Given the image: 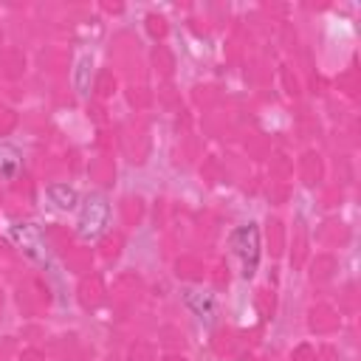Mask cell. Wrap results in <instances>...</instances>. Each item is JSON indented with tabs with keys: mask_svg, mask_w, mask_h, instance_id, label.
<instances>
[{
	"mask_svg": "<svg viewBox=\"0 0 361 361\" xmlns=\"http://www.w3.org/2000/svg\"><path fill=\"white\" fill-rule=\"evenodd\" d=\"M228 245L231 254L240 262V274L245 279H251L259 268V257H262V240H259V226L257 223H243L228 234Z\"/></svg>",
	"mask_w": 361,
	"mask_h": 361,
	"instance_id": "cell-1",
	"label": "cell"
},
{
	"mask_svg": "<svg viewBox=\"0 0 361 361\" xmlns=\"http://www.w3.org/2000/svg\"><path fill=\"white\" fill-rule=\"evenodd\" d=\"M107 226H110V203H107V197L104 195H90L79 209L76 234L90 243V240L102 237L107 231Z\"/></svg>",
	"mask_w": 361,
	"mask_h": 361,
	"instance_id": "cell-2",
	"label": "cell"
},
{
	"mask_svg": "<svg viewBox=\"0 0 361 361\" xmlns=\"http://www.w3.org/2000/svg\"><path fill=\"white\" fill-rule=\"evenodd\" d=\"M8 234L23 248V254L28 259H34V262H45L48 259V248H45V240H42V231L34 223H14V226H8Z\"/></svg>",
	"mask_w": 361,
	"mask_h": 361,
	"instance_id": "cell-3",
	"label": "cell"
},
{
	"mask_svg": "<svg viewBox=\"0 0 361 361\" xmlns=\"http://www.w3.org/2000/svg\"><path fill=\"white\" fill-rule=\"evenodd\" d=\"M183 302H186V307L192 310V316H195L203 327H212V324L217 322V299H214V293L186 288V290H183Z\"/></svg>",
	"mask_w": 361,
	"mask_h": 361,
	"instance_id": "cell-4",
	"label": "cell"
},
{
	"mask_svg": "<svg viewBox=\"0 0 361 361\" xmlns=\"http://www.w3.org/2000/svg\"><path fill=\"white\" fill-rule=\"evenodd\" d=\"M45 200L56 212H73L79 206V192L68 183H48L45 186Z\"/></svg>",
	"mask_w": 361,
	"mask_h": 361,
	"instance_id": "cell-5",
	"label": "cell"
},
{
	"mask_svg": "<svg viewBox=\"0 0 361 361\" xmlns=\"http://www.w3.org/2000/svg\"><path fill=\"white\" fill-rule=\"evenodd\" d=\"M93 68H96L93 54H79V56H76L71 82H73V90H76L79 96H87V93H90V85H93Z\"/></svg>",
	"mask_w": 361,
	"mask_h": 361,
	"instance_id": "cell-6",
	"label": "cell"
},
{
	"mask_svg": "<svg viewBox=\"0 0 361 361\" xmlns=\"http://www.w3.org/2000/svg\"><path fill=\"white\" fill-rule=\"evenodd\" d=\"M20 166H23V152H20V147L11 144V141H0V175L11 180V178L20 172Z\"/></svg>",
	"mask_w": 361,
	"mask_h": 361,
	"instance_id": "cell-7",
	"label": "cell"
}]
</instances>
